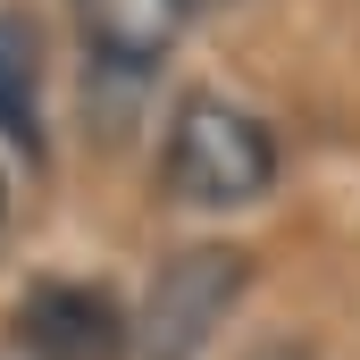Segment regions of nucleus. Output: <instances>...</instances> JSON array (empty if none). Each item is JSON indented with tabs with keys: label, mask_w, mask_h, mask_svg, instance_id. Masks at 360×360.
I'll return each instance as SVG.
<instances>
[{
	"label": "nucleus",
	"mask_w": 360,
	"mask_h": 360,
	"mask_svg": "<svg viewBox=\"0 0 360 360\" xmlns=\"http://www.w3.org/2000/svg\"><path fill=\"white\" fill-rule=\"evenodd\" d=\"M184 17H193V0H76L84 42L101 51V59H117V68L168 59L176 34H184Z\"/></svg>",
	"instance_id": "20e7f679"
},
{
	"label": "nucleus",
	"mask_w": 360,
	"mask_h": 360,
	"mask_svg": "<svg viewBox=\"0 0 360 360\" xmlns=\"http://www.w3.org/2000/svg\"><path fill=\"white\" fill-rule=\"evenodd\" d=\"M160 176L176 201L193 210H243L276 184V143L269 126L218 92H184L176 126H168V151H160Z\"/></svg>",
	"instance_id": "f257e3e1"
},
{
	"label": "nucleus",
	"mask_w": 360,
	"mask_h": 360,
	"mask_svg": "<svg viewBox=\"0 0 360 360\" xmlns=\"http://www.w3.org/2000/svg\"><path fill=\"white\" fill-rule=\"evenodd\" d=\"M0 134H17L25 151L42 143L34 134V25L25 17H0Z\"/></svg>",
	"instance_id": "39448f33"
},
{
	"label": "nucleus",
	"mask_w": 360,
	"mask_h": 360,
	"mask_svg": "<svg viewBox=\"0 0 360 360\" xmlns=\"http://www.w3.org/2000/svg\"><path fill=\"white\" fill-rule=\"evenodd\" d=\"M243 285H252V252H235V243H193L176 260H160L134 327H126L134 360H201L218 344L226 310L243 302Z\"/></svg>",
	"instance_id": "f03ea898"
},
{
	"label": "nucleus",
	"mask_w": 360,
	"mask_h": 360,
	"mask_svg": "<svg viewBox=\"0 0 360 360\" xmlns=\"http://www.w3.org/2000/svg\"><path fill=\"white\" fill-rule=\"evenodd\" d=\"M17 327L42 360H117V344H126V319L101 285H34Z\"/></svg>",
	"instance_id": "7ed1b4c3"
},
{
	"label": "nucleus",
	"mask_w": 360,
	"mask_h": 360,
	"mask_svg": "<svg viewBox=\"0 0 360 360\" xmlns=\"http://www.w3.org/2000/svg\"><path fill=\"white\" fill-rule=\"evenodd\" d=\"M0 235H8V176H0Z\"/></svg>",
	"instance_id": "0eeeda50"
},
{
	"label": "nucleus",
	"mask_w": 360,
	"mask_h": 360,
	"mask_svg": "<svg viewBox=\"0 0 360 360\" xmlns=\"http://www.w3.org/2000/svg\"><path fill=\"white\" fill-rule=\"evenodd\" d=\"M252 360H319V352H310V344H260Z\"/></svg>",
	"instance_id": "423d86ee"
}]
</instances>
